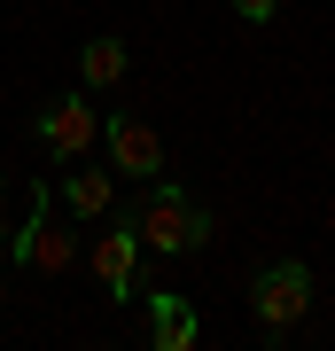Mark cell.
I'll return each instance as SVG.
<instances>
[{
  "label": "cell",
  "instance_id": "obj_4",
  "mask_svg": "<svg viewBox=\"0 0 335 351\" xmlns=\"http://www.w3.org/2000/svg\"><path fill=\"white\" fill-rule=\"evenodd\" d=\"M32 141H39L47 156L78 164V156L101 141V110H94L86 94H62V101H47V110H32Z\"/></svg>",
  "mask_w": 335,
  "mask_h": 351
},
{
  "label": "cell",
  "instance_id": "obj_1",
  "mask_svg": "<svg viewBox=\"0 0 335 351\" xmlns=\"http://www.w3.org/2000/svg\"><path fill=\"white\" fill-rule=\"evenodd\" d=\"M125 219H133L140 250H156V258H179V250H203L211 242V211L187 188H172V180H140V195H133Z\"/></svg>",
  "mask_w": 335,
  "mask_h": 351
},
{
  "label": "cell",
  "instance_id": "obj_7",
  "mask_svg": "<svg viewBox=\"0 0 335 351\" xmlns=\"http://www.w3.org/2000/svg\"><path fill=\"white\" fill-rule=\"evenodd\" d=\"M133 304H149V343L156 351H195L203 343V320H195L187 297H172V289H140Z\"/></svg>",
  "mask_w": 335,
  "mask_h": 351
},
{
  "label": "cell",
  "instance_id": "obj_9",
  "mask_svg": "<svg viewBox=\"0 0 335 351\" xmlns=\"http://www.w3.org/2000/svg\"><path fill=\"white\" fill-rule=\"evenodd\" d=\"M125 71H133V47H125L117 32H101V39L78 47V78H86V86H125Z\"/></svg>",
  "mask_w": 335,
  "mask_h": 351
},
{
  "label": "cell",
  "instance_id": "obj_3",
  "mask_svg": "<svg viewBox=\"0 0 335 351\" xmlns=\"http://www.w3.org/2000/svg\"><path fill=\"white\" fill-rule=\"evenodd\" d=\"M8 258L32 265V274H71L78 234L55 226V195H47V188H32V219H24V234H8Z\"/></svg>",
  "mask_w": 335,
  "mask_h": 351
},
{
  "label": "cell",
  "instance_id": "obj_12",
  "mask_svg": "<svg viewBox=\"0 0 335 351\" xmlns=\"http://www.w3.org/2000/svg\"><path fill=\"white\" fill-rule=\"evenodd\" d=\"M0 195H8V172H0Z\"/></svg>",
  "mask_w": 335,
  "mask_h": 351
},
{
  "label": "cell",
  "instance_id": "obj_2",
  "mask_svg": "<svg viewBox=\"0 0 335 351\" xmlns=\"http://www.w3.org/2000/svg\"><path fill=\"white\" fill-rule=\"evenodd\" d=\"M304 313H312V265L304 258H273L265 274H249V320H258L265 343H288Z\"/></svg>",
  "mask_w": 335,
  "mask_h": 351
},
{
  "label": "cell",
  "instance_id": "obj_10",
  "mask_svg": "<svg viewBox=\"0 0 335 351\" xmlns=\"http://www.w3.org/2000/svg\"><path fill=\"white\" fill-rule=\"evenodd\" d=\"M234 16H242V24H273L281 0H234Z\"/></svg>",
  "mask_w": 335,
  "mask_h": 351
},
{
  "label": "cell",
  "instance_id": "obj_5",
  "mask_svg": "<svg viewBox=\"0 0 335 351\" xmlns=\"http://www.w3.org/2000/svg\"><path fill=\"white\" fill-rule=\"evenodd\" d=\"M94 281H101V297H140V234H133V219H117L110 234H94Z\"/></svg>",
  "mask_w": 335,
  "mask_h": 351
},
{
  "label": "cell",
  "instance_id": "obj_8",
  "mask_svg": "<svg viewBox=\"0 0 335 351\" xmlns=\"http://www.w3.org/2000/svg\"><path fill=\"white\" fill-rule=\"evenodd\" d=\"M62 203H71L78 226H101V219L117 211V180L110 172H86V156H78L71 172H62Z\"/></svg>",
  "mask_w": 335,
  "mask_h": 351
},
{
  "label": "cell",
  "instance_id": "obj_6",
  "mask_svg": "<svg viewBox=\"0 0 335 351\" xmlns=\"http://www.w3.org/2000/svg\"><path fill=\"white\" fill-rule=\"evenodd\" d=\"M101 149H110V164L125 180H156L164 172V141H156V125H140V117H101Z\"/></svg>",
  "mask_w": 335,
  "mask_h": 351
},
{
  "label": "cell",
  "instance_id": "obj_11",
  "mask_svg": "<svg viewBox=\"0 0 335 351\" xmlns=\"http://www.w3.org/2000/svg\"><path fill=\"white\" fill-rule=\"evenodd\" d=\"M0 313H8V274H0Z\"/></svg>",
  "mask_w": 335,
  "mask_h": 351
}]
</instances>
